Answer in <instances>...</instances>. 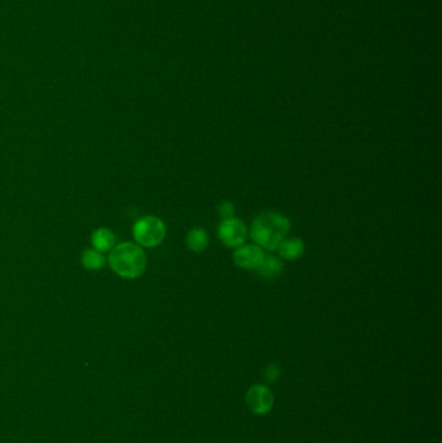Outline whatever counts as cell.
Segmentation results:
<instances>
[{
	"mask_svg": "<svg viewBox=\"0 0 442 443\" xmlns=\"http://www.w3.org/2000/svg\"><path fill=\"white\" fill-rule=\"evenodd\" d=\"M218 214H219V217H221L222 220L233 218V203H228V201H223L218 208Z\"/></svg>",
	"mask_w": 442,
	"mask_h": 443,
	"instance_id": "4fadbf2b",
	"label": "cell"
},
{
	"mask_svg": "<svg viewBox=\"0 0 442 443\" xmlns=\"http://www.w3.org/2000/svg\"><path fill=\"white\" fill-rule=\"evenodd\" d=\"M282 376V369L277 363H270L263 369V378L265 383H275Z\"/></svg>",
	"mask_w": 442,
	"mask_h": 443,
	"instance_id": "7c38bea8",
	"label": "cell"
},
{
	"mask_svg": "<svg viewBox=\"0 0 442 443\" xmlns=\"http://www.w3.org/2000/svg\"><path fill=\"white\" fill-rule=\"evenodd\" d=\"M133 232L138 244L147 248H153L160 245L165 239L166 228L161 219L148 215L136 222Z\"/></svg>",
	"mask_w": 442,
	"mask_h": 443,
	"instance_id": "3957f363",
	"label": "cell"
},
{
	"mask_svg": "<svg viewBox=\"0 0 442 443\" xmlns=\"http://www.w3.org/2000/svg\"><path fill=\"white\" fill-rule=\"evenodd\" d=\"M209 245V236L203 228H194L187 235V247L194 253H201Z\"/></svg>",
	"mask_w": 442,
	"mask_h": 443,
	"instance_id": "ba28073f",
	"label": "cell"
},
{
	"mask_svg": "<svg viewBox=\"0 0 442 443\" xmlns=\"http://www.w3.org/2000/svg\"><path fill=\"white\" fill-rule=\"evenodd\" d=\"M277 253L282 258H284L287 261H294L299 259L305 252V244L301 239L297 237H289V239H283L280 241V244L277 245Z\"/></svg>",
	"mask_w": 442,
	"mask_h": 443,
	"instance_id": "52a82bcc",
	"label": "cell"
},
{
	"mask_svg": "<svg viewBox=\"0 0 442 443\" xmlns=\"http://www.w3.org/2000/svg\"><path fill=\"white\" fill-rule=\"evenodd\" d=\"M104 257L101 254V252H99L96 249H87L86 252H83L82 263L83 266L89 270H100L104 266Z\"/></svg>",
	"mask_w": 442,
	"mask_h": 443,
	"instance_id": "8fae6325",
	"label": "cell"
},
{
	"mask_svg": "<svg viewBox=\"0 0 442 443\" xmlns=\"http://www.w3.org/2000/svg\"><path fill=\"white\" fill-rule=\"evenodd\" d=\"M91 241H92L94 249H96L99 252H108L109 249L113 248L116 242V236L108 228H98L92 233Z\"/></svg>",
	"mask_w": 442,
	"mask_h": 443,
	"instance_id": "9c48e42d",
	"label": "cell"
},
{
	"mask_svg": "<svg viewBox=\"0 0 442 443\" xmlns=\"http://www.w3.org/2000/svg\"><path fill=\"white\" fill-rule=\"evenodd\" d=\"M218 236L228 248H239L247 240V227L240 220L233 218L222 220L218 228Z\"/></svg>",
	"mask_w": 442,
	"mask_h": 443,
	"instance_id": "5b68a950",
	"label": "cell"
},
{
	"mask_svg": "<svg viewBox=\"0 0 442 443\" xmlns=\"http://www.w3.org/2000/svg\"><path fill=\"white\" fill-rule=\"evenodd\" d=\"M265 257L263 248L258 245H241L233 254V262L243 270H257Z\"/></svg>",
	"mask_w": 442,
	"mask_h": 443,
	"instance_id": "8992f818",
	"label": "cell"
},
{
	"mask_svg": "<svg viewBox=\"0 0 442 443\" xmlns=\"http://www.w3.org/2000/svg\"><path fill=\"white\" fill-rule=\"evenodd\" d=\"M112 270L125 279H136L147 267V257L143 249L133 242H122L113 249L109 256Z\"/></svg>",
	"mask_w": 442,
	"mask_h": 443,
	"instance_id": "7a4b0ae2",
	"label": "cell"
},
{
	"mask_svg": "<svg viewBox=\"0 0 442 443\" xmlns=\"http://www.w3.org/2000/svg\"><path fill=\"white\" fill-rule=\"evenodd\" d=\"M289 230V219L284 218L277 213H265L255 219L250 230V236L255 245L267 250H275L280 241L287 237Z\"/></svg>",
	"mask_w": 442,
	"mask_h": 443,
	"instance_id": "6da1fadb",
	"label": "cell"
},
{
	"mask_svg": "<svg viewBox=\"0 0 442 443\" xmlns=\"http://www.w3.org/2000/svg\"><path fill=\"white\" fill-rule=\"evenodd\" d=\"M248 410L255 416H265L275 405V396L267 383H255L245 394Z\"/></svg>",
	"mask_w": 442,
	"mask_h": 443,
	"instance_id": "277c9868",
	"label": "cell"
},
{
	"mask_svg": "<svg viewBox=\"0 0 442 443\" xmlns=\"http://www.w3.org/2000/svg\"><path fill=\"white\" fill-rule=\"evenodd\" d=\"M283 262L277 257H265L261 266L257 269L258 274L265 279L277 278L283 272Z\"/></svg>",
	"mask_w": 442,
	"mask_h": 443,
	"instance_id": "30bf717a",
	"label": "cell"
}]
</instances>
